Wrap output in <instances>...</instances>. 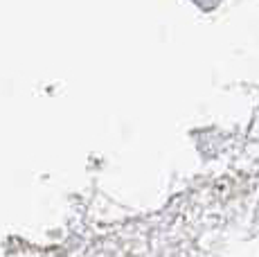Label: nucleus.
<instances>
[{
  "label": "nucleus",
  "mask_w": 259,
  "mask_h": 257,
  "mask_svg": "<svg viewBox=\"0 0 259 257\" xmlns=\"http://www.w3.org/2000/svg\"><path fill=\"white\" fill-rule=\"evenodd\" d=\"M194 3H198V5H203V0H194ZM219 0H210V7H214V5H217Z\"/></svg>",
  "instance_id": "f257e3e1"
}]
</instances>
